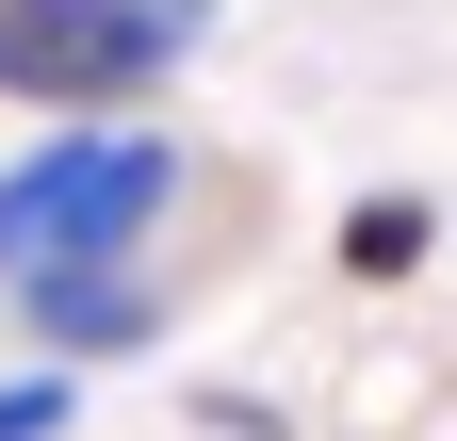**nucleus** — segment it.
<instances>
[{
  "label": "nucleus",
  "instance_id": "obj_2",
  "mask_svg": "<svg viewBox=\"0 0 457 441\" xmlns=\"http://www.w3.org/2000/svg\"><path fill=\"white\" fill-rule=\"evenodd\" d=\"M163 49H180V0H0V98H33L66 131L131 115Z\"/></svg>",
  "mask_w": 457,
  "mask_h": 441
},
{
  "label": "nucleus",
  "instance_id": "obj_4",
  "mask_svg": "<svg viewBox=\"0 0 457 441\" xmlns=\"http://www.w3.org/2000/svg\"><path fill=\"white\" fill-rule=\"evenodd\" d=\"M425 245H441V212H425V196H360V212H343V279H409Z\"/></svg>",
  "mask_w": 457,
  "mask_h": 441
},
{
  "label": "nucleus",
  "instance_id": "obj_5",
  "mask_svg": "<svg viewBox=\"0 0 457 441\" xmlns=\"http://www.w3.org/2000/svg\"><path fill=\"white\" fill-rule=\"evenodd\" d=\"M66 409H82V376H66V360L0 376V441H66Z\"/></svg>",
  "mask_w": 457,
  "mask_h": 441
},
{
  "label": "nucleus",
  "instance_id": "obj_1",
  "mask_svg": "<svg viewBox=\"0 0 457 441\" xmlns=\"http://www.w3.org/2000/svg\"><path fill=\"white\" fill-rule=\"evenodd\" d=\"M180 212V147L147 115H98V131H49L33 163H0V295L66 279V262H114Z\"/></svg>",
  "mask_w": 457,
  "mask_h": 441
},
{
  "label": "nucleus",
  "instance_id": "obj_3",
  "mask_svg": "<svg viewBox=\"0 0 457 441\" xmlns=\"http://www.w3.org/2000/svg\"><path fill=\"white\" fill-rule=\"evenodd\" d=\"M180 279H196V262H163V229H147V245H114V262H66V279H33L17 311H33V344L82 376V360H131L147 327L180 311Z\"/></svg>",
  "mask_w": 457,
  "mask_h": 441
}]
</instances>
